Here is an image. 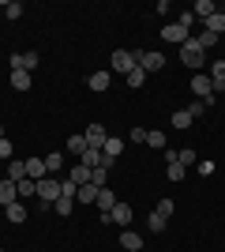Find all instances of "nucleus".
Listing matches in <instances>:
<instances>
[{
  "instance_id": "obj_1",
  "label": "nucleus",
  "mask_w": 225,
  "mask_h": 252,
  "mask_svg": "<svg viewBox=\"0 0 225 252\" xmlns=\"http://www.w3.org/2000/svg\"><path fill=\"white\" fill-rule=\"evenodd\" d=\"M203 57H206V49L199 45V38H188V42L180 45V61L188 64V68H195V72H203Z\"/></svg>"
},
{
  "instance_id": "obj_2",
  "label": "nucleus",
  "mask_w": 225,
  "mask_h": 252,
  "mask_svg": "<svg viewBox=\"0 0 225 252\" xmlns=\"http://www.w3.org/2000/svg\"><path fill=\"white\" fill-rule=\"evenodd\" d=\"M192 91L199 94V102H206V105L214 102V83H210V75H206V72H195L192 75Z\"/></svg>"
},
{
  "instance_id": "obj_3",
  "label": "nucleus",
  "mask_w": 225,
  "mask_h": 252,
  "mask_svg": "<svg viewBox=\"0 0 225 252\" xmlns=\"http://www.w3.org/2000/svg\"><path fill=\"white\" fill-rule=\"evenodd\" d=\"M135 64H139L143 72H161V68H165V57H161L158 49H147V53H135Z\"/></svg>"
},
{
  "instance_id": "obj_4",
  "label": "nucleus",
  "mask_w": 225,
  "mask_h": 252,
  "mask_svg": "<svg viewBox=\"0 0 225 252\" xmlns=\"http://www.w3.org/2000/svg\"><path fill=\"white\" fill-rule=\"evenodd\" d=\"M83 136H86V151H101V147H105V139H109V132H105V125H98V121H94V125H86Z\"/></svg>"
},
{
  "instance_id": "obj_5",
  "label": "nucleus",
  "mask_w": 225,
  "mask_h": 252,
  "mask_svg": "<svg viewBox=\"0 0 225 252\" xmlns=\"http://www.w3.org/2000/svg\"><path fill=\"white\" fill-rule=\"evenodd\" d=\"M38 200L42 203H56L60 200V181L56 177H42L38 181Z\"/></svg>"
},
{
  "instance_id": "obj_6",
  "label": "nucleus",
  "mask_w": 225,
  "mask_h": 252,
  "mask_svg": "<svg viewBox=\"0 0 225 252\" xmlns=\"http://www.w3.org/2000/svg\"><path fill=\"white\" fill-rule=\"evenodd\" d=\"M124 147H128V139H120V136H109L105 139V147H101V158H105V166H113L120 155H124Z\"/></svg>"
},
{
  "instance_id": "obj_7",
  "label": "nucleus",
  "mask_w": 225,
  "mask_h": 252,
  "mask_svg": "<svg viewBox=\"0 0 225 252\" xmlns=\"http://www.w3.org/2000/svg\"><path fill=\"white\" fill-rule=\"evenodd\" d=\"M131 215H135V211H131V203H120V200H117V207L109 211V215H101V222H113V226H128Z\"/></svg>"
},
{
  "instance_id": "obj_8",
  "label": "nucleus",
  "mask_w": 225,
  "mask_h": 252,
  "mask_svg": "<svg viewBox=\"0 0 225 252\" xmlns=\"http://www.w3.org/2000/svg\"><path fill=\"white\" fill-rule=\"evenodd\" d=\"M38 61H42V57H38L34 49L15 53V57H11V72H34V68H38Z\"/></svg>"
},
{
  "instance_id": "obj_9",
  "label": "nucleus",
  "mask_w": 225,
  "mask_h": 252,
  "mask_svg": "<svg viewBox=\"0 0 225 252\" xmlns=\"http://www.w3.org/2000/svg\"><path fill=\"white\" fill-rule=\"evenodd\" d=\"M131 68H135V53H131V49H113V72L128 75Z\"/></svg>"
},
{
  "instance_id": "obj_10",
  "label": "nucleus",
  "mask_w": 225,
  "mask_h": 252,
  "mask_svg": "<svg viewBox=\"0 0 225 252\" xmlns=\"http://www.w3.org/2000/svg\"><path fill=\"white\" fill-rule=\"evenodd\" d=\"M109 83H113V72H90V79H86V87H90L94 94L109 91Z\"/></svg>"
},
{
  "instance_id": "obj_11",
  "label": "nucleus",
  "mask_w": 225,
  "mask_h": 252,
  "mask_svg": "<svg viewBox=\"0 0 225 252\" xmlns=\"http://www.w3.org/2000/svg\"><path fill=\"white\" fill-rule=\"evenodd\" d=\"M161 38H165V42H188V38H192V34H188V31H184V27H180V23H176V19H173L169 23V27H165V31H161Z\"/></svg>"
},
{
  "instance_id": "obj_12",
  "label": "nucleus",
  "mask_w": 225,
  "mask_h": 252,
  "mask_svg": "<svg viewBox=\"0 0 225 252\" xmlns=\"http://www.w3.org/2000/svg\"><path fill=\"white\" fill-rule=\"evenodd\" d=\"M98 192H101V189L86 181V185H79V192H75V203H83V207H86V203H98Z\"/></svg>"
},
{
  "instance_id": "obj_13",
  "label": "nucleus",
  "mask_w": 225,
  "mask_h": 252,
  "mask_svg": "<svg viewBox=\"0 0 225 252\" xmlns=\"http://www.w3.org/2000/svg\"><path fill=\"white\" fill-rule=\"evenodd\" d=\"M19 200V189H15V181H0V207H8V203H15Z\"/></svg>"
},
{
  "instance_id": "obj_14",
  "label": "nucleus",
  "mask_w": 225,
  "mask_h": 252,
  "mask_svg": "<svg viewBox=\"0 0 225 252\" xmlns=\"http://www.w3.org/2000/svg\"><path fill=\"white\" fill-rule=\"evenodd\" d=\"M203 31H210L214 38H222L225 34V11H214L210 19H203Z\"/></svg>"
},
{
  "instance_id": "obj_15",
  "label": "nucleus",
  "mask_w": 225,
  "mask_h": 252,
  "mask_svg": "<svg viewBox=\"0 0 225 252\" xmlns=\"http://www.w3.org/2000/svg\"><path fill=\"white\" fill-rule=\"evenodd\" d=\"M26 177H30V181L49 177V169H45V158H26Z\"/></svg>"
},
{
  "instance_id": "obj_16",
  "label": "nucleus",
  "mask_w": 225,
  "mask_h": 252,
  "mask_svg": "<svg viewBox=\"0 0 225 252\" xmlns=\"http://www.w3.org/2000/svg\"><path fill=\"white\" fill-rule=\"evenodd\" d=\"M206 75H210V83H214V91H225V61H214Z\"/></svg>"
},
{
  "instance_id": "obj_17",
  "label": "nucleus",
  "mask_w": 225,
  "mask_h": 252,
  "mask_svg": "<svg viewBox=\"0 0 225 252\" xmlns=\"http://www.w3.org/2000/svg\"><path fill=\"white\" fill-rule=\"evenodd\" d=\"M120 249H128V252H139V249H143V237H139L135 230H124V233H120Z\"/></svg>"
},
{
  "instance_id": "obj_18",
  "label": "nucleus",
  "mask_w": 225,
  "mask_h": 252,
  "mask_svg": "<svg viewBox=\"0 0 225 252\" xmlns=\"http://www.w3.org/2000/svg\"><path fill=\"white\" fill-rule=\"evenodd\" d=\"M68 155H75V158H83V155H86V136H83V132L68 136Z\"/></svg>"
},
{
  "instance_id": "obj_19",
  "label": "nucleus",
  "mask_w": 225,
  "mask_h": 252,
  "mask_svg": "<svg viewBox=\"0 0 225 252\" xmlns=\"http://www.w3.org/2000/svg\"><path fill=\"white\" fill-rule=\"evenodd\" d=\"M218 11V4L214 0H195V8H192V15L195 19H210V15H214Z\"/></svg>"
},
{
  "instance_id": "obj_20",
  "label": "nucleus",
  "mask_w": 225,
  "mask_h": 252,
  "mask_svg": "<svg viewBox=\"0 0 225 252\" xmlns=\"http://www.w3.org/2000/svg\"><path fill=\"white\" fill-rule=\"evenodd\" d=\"M45 169H49V177H56V173L64 169V155H60V151H53V155H45Z\"/></svg>"
},
{
  "instance_id": "obj_21",
  "label": "nucleus",
  "mask_w": 225,
  "mask_h": 252,
  "mask_svg": "<svg viewBox=\"0 0 225 252\" xmlns=\"http://www.w3.org/2000/svg\"><path fill=\"white\" fill-rule=\"evenodd\" d=\"M113 207H117V196H113L109 189H101V192H98V211H101V215H109Z\"/></svg>"
},
{
  "instance_id": "obj_22",
  "label": "nucleus",
  "mask_w": 225,
  "mask_h": 252,
  "mask_svg": "<svg viewBox=\"0 0 225 252\" xmlns=\"http://www.w3.org/2000/svg\"><path fill=\"white\" fill-rule=\"evenodd\" d=\"M4 215H8V222H26V207H23L19 200L8 203V207H4Z\"/></svg>"
},
{
  "instance_id": "obj_23",
  "label": "nucleus",
  "mask_w": 225,
  "mask_h": 252,
  "mask_svg": "<svg viewBox=\"0 0 225 252\" xmlns=\"http://www.w3.org/2000/svg\"><path fill=\"white\" fill-rule=\"evenodd\" d=\"M90 185H98V189H109V166L90 169Z\"/></svg>"
},
{
  "instance_id": "obj_24",
  "label": "nucleus",
  "mask_w": 225,
  "mask_h": 252,
  "mask_svg": "<svg viewBox=\"0 0 225 252\" xmlns=\"http://www.w3.org/2000/svg\"><path fill=\"white\" fill-rule=\"evenodd\" d=\"M68 177H72L75 185H86V181H90V166H83V162H75V166H72V173H68Z\"/></svg>"
},
{
  "instance_id": "obj_25",
  "label": "nucleus",
  "mask_w": 225,
  "mask_h": 252,
  "mask_svg": "<svg viewBox=\"0 0 225 252\" xmlns=\"http://www.w3.org/2000/svg\"><path fill=\"white\" fill-rule=\"evenodd\" d=\"M147 147H150V151H165V132H154V128H147Z\"/></svg>"
},
{
  "instance_id": "obj_26",
  "label": "nucleus",
  "mask_w": 225,
  "mask_h": 252,
  "mask_svg": "<svg viewBox=\"0 0 225 252\" xmlns=\"http://www.w3.org/2000/svg\"><path fill=\"white\" fill-rule=\"evenodd\" d=\"M53 211H56V215H72V211H75V196H64V192H60V200L53 203Z\"/></svg>"
},
{
  "instance_id": "obj_27",
  "label": "nucleus",
  "mask_w": 225,
  "mask_h": 252,
  "mask_svg": "<svg viewBox=\"0 0 225 252\" xmlns=\"http://www.w3.org/2000/svg\"><path fill=\"white\" fill-rule=\"evenodd\" d=\"M173 128H192V113H188V109H173Z\"/></svg>"
},
{
  "instance_id": "obj_28",
  "label": "nucleus",
  "mask_w": 225,
  "mask_h": 252,
  "mask_svg": "<svg viewBox=\"0 0 225 252\" xmlns=\"http://www.w3.org/2000/svg\"><path fill=\"white\" fill-rule=\"evenodd\" d=\"M124 79H128V87H131V91H139V87H143V79H147V72H143L139 64H135V68H131V72L124 75Z\"/></svg>"
},
{
  "instance_id": "obj_29",
  "label": "nucleus",
  "mask_w": 225,
  "mask_h": 252,
  "mask_svg": "<svg viewBox=\"0 0 225 252\" xmlns=\"http://www.w3.org/2000/svg\"><path fill=\"white\" fill-rule=\"evenodd\" d=\"M165 222H169V219H161L158 211H150V215H147V230L150 233H161V230H165Z\"/></svg>"
},
{
  "instance_id": "obj_30",
  "label": "nucleus",
  "mask_w": 225,
  "mask_h": 252,
  "mask_svg": "<svg viewBox=\"0 0 225 252\" xmlns=\"http://www.w3.org/2000/svg\"><path fill=\"white\" fill-rule=\"evenodd\" d=\"M23 177H26V162H8V181H15V185H19Z\"/></svg>"
},
{
  "instance_id": "obj_31",
  "label": "nucleus",
  "mask_w": 225,
  "mask_h": 252,
  "mask_svg": "<svg viewBox=\"0 0 225 252\" xmlns=\"http://www.w3.org/2000/svg\"><path fill=\"white\" fill-rule=\"evenodd\" d=\"M11 87L15 91H30V72H11Z\"/></svg>"
},
{
  "instance_id": "obj_32",
  "label": "nucleus",
  "mask_w": 225,
  "mask_h": 252,
  "mask_svg": "<svg viewBox=\"0 0 225 252\" xmlns=\"http://www.w3.org/2000/svg\"><path fill=\"white\" fill-rule=\"evenodd\" d=\"M15 189H19V200H23V196H38V181H30V177H23L19 185H15Z\"/></svg>"
},
{
  "instance_id": "obj_33",
  "label": "nucleus",
  "mask_w": 225,
  "mask_h": 252,
  "mask_svg": "<svg viewBox=\"0 0 225 252\" xmlns=\"http://www.w3.org/2000/svg\"><path fill=\"white\" fill-rule=\"evenodd\" d=\"M83 166H90V169L105 166V158H101V151H86V155H83Z\"/></svg>"
},
{
  "instance_id": "obj_34",
  "label": "nucleus",
  "mask_w": 225,
  "mask_h": 252,
  "mask_svg": "<svg viewBox=\"0 0 225 252\" xmlns=\"http://www.w3.org/2000/svg\"><path fill=\"white\" fill-rule=\"evenodd\" d=\"M195 158H199V155H195V151H192V147H184V151H176V162H180V166H184V169L192 166Z\"/></svg>"
},
{
  "instance_id": "obj_35",
  "label": "nucleus",
  "mask_w": 225,
  "mask_h": 252,
  "mask_svg": "<svg viewBox=\"0 0 225 252\" xmlns=\"http://www.w3.org/2000/svg\"><path fill=\"white\" fill-rule=\"evenodd\" d=\"M165 173H169V181H184V173H188V169H184L180 162H169V166H165Z\"/></svg>"
},
{
  "instance_id": "obj_36",
  "label": "nucleus",
  "mask_w": 225,
  "mask_h": 252,
  "mask_svg": "<svg viewBox=\"0 0 225 252\" xmlns=\"http://www.w3.org/2000/svg\"><path fill=\"white\" fill-rule=\"evenodd\" d=\"M4 15H8V19H19V15H23V4H19V0L4 4Z\"/></svg>"
},
{
  "instance_id": "obj_37",
  "label": "nucleus",
  "mask_w": 225,
  "mask_h": 252,
  "mask_svg": "<svg viewBox=\"0 0 225 252\" xmlns=\"http://www.w3.org/2000/svg\"><path fill=\"white\" fill-rule=\"evenodd\" d=\"M154 211H158L161 219H173V200H169V196H165V200H161V203H158V207H154Z\"/></svg>"
},
{
  "instance_id": "obj_38",
  "label": "nucleus",
  "mask_w": 225,
  "mask_h": 252,
  "mask_svg": "<svg viewBox=\"0 0 225 252\" xmlns=\"http://www.w3.org/2000/svg\"><path fill=\"white\" fill-rule=\"evenodd\" d=\"M199 45H203V49H214V45H218V38H214L210 31H203V34H199Z\"/></svg>"
},
{
  "instance_id": "obj_39",
  "label": "nucleus",
  "mask_w": 225,
  "mask_h": 252,
  "mask_svg": "<svg viewBox=\"0 0 225 252\" xmlns=\"http://www.w3.org/2000/svg\"><path fill=\"white\" fill-rule=\"evenodd\" d=\"M176 23H180L184 31H192V23H195V15H192V11H180V15H176Z\"/></svg>"
},
{
  "instance_id": "obj_40",
  "label": "nucleus",
  "mask_w": 225,
  "mask_h": 252,
  "mask_svg": "<svg viewBox=\"0 0 225 252\" xmlns=\"http://www.w3.org/2000/svg\"><path fill=\"white\" fill-rule=\"evenodd\" d=\"M131 143H147V128H131Z\"/></svg>"
},
{
  "instance_id": "obj_41",
  "label": "nucleus",
  "mask_w": 225,
  "mask_h": 252,
  "mask_svg": "<svg viewBox=\"0 0 225 252\" xmlns=\"http://www.w3.org/2000/svg\"><path fill=\"white\" fill-rule=\"evenodd\" d=\"M203 109H206V102H192V105H188V113H192V121H195V117H203Z\"/></svg>"
},
{
  "instance_id": "obj_42",
  "label": "nucleus",
  "mask_w": 225,
  "mask_h": 252,
  "mask_svg": "<svg viewBox=\"0 0 225 252\" xmlns=\"http://www.w3.org/2000/svg\"><path fill=\"white\" fill-rule=\"evenodd\" d=\"M0 158H11V139H0Z\"/></svg>"
},
{
  "instance_id": "obj_43",
  "label": "nucleus",
  "mask_w": 225,
  "mask_h": 252,
  "mask_svg": "<svg viewBox=\"0 0 225 252\" xmlns=\"http://www.w3.org/2000/svg\"><path fill=\"white\" fill-rule=\"evenodd\" d=\"M0 139H4V125H0Z\"/></svg>"
},
{
  "instance_id": "obj_44",
  "label": "nucleus",
  "mask_w": 225,
  "mask_h": 252,
  "mask_svg": "<svg viewBox=\"0 0 225 252\" xmlns=\"http://www.w3.org/2000/svg\"><path fill=\"white\" fill-rule=\"evenodd\" d=\"M0 252H4V249H0Z\"/></svg>"
}]
</instances>
